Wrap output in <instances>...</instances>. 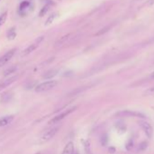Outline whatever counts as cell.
Wrapping results in <instances>:
<instances>
[{
  "mask_svg": "<svg viewBox=\"0 0 154 154\" xmlns=\"http://www.w3.org/2000/svg\"><path fill=\"white\" fill-rule=\"evenodd\" d=\"M80 37V35H76L74 33H69L63 35L62 37H60L59 39H57L56 42L55 43L54 47L55 49H61L63 47H65L67 45H70L73 42L75 43L74 39Z\"/></svg>",
  "mask_w": 154,
  "mask_h": 154,
  "instance_id": "1",
  "label": "cell"
},
{
  "mask_svg": "<svg viewBox=\"0 0 154 154\" xmlns=\"http://www.w3.org/2000/svg\"><path fill=\"white\" fill-rule=\"evenodd\" d=\"M59 131V127L58 126H55V127H52L48 130H46L45 133H44L40 139H39V142L41 143H46L47 142H49L51 139H53L55 137V135L57 133V131Z\"/></svg>",
  "mask_w": 154,
  "mask_h": 154,
  "instance_id": "2",
  "label": "cell"
},
{
  "mask_svg": "<svg viewBox=\"0 0 154 154\" xmlns=\"http://www.w3.org/2000/svg\"><path fill=\"white\" fill-rule=\"evenodd\" d=\"M57 85V82L55 80H51V81H46V82H44L37 86H35V91L36 93H44V92H47L49 90H52L53 88H55Z\"/></svg>",
  "mask_w": 154,
  "mask_h": 154,
  "instance_id": "3",
  "label": "cell"
},
{
  "mask_svg": "<svg viewBox=\"0 0 154 154\" xmlns=\"http://www.w3.org/2000/svg\"><path fill=\"white\" fill-rule=\"evenodd\" d=\"M43 40H44V36H40L39 38L36 39L35 43L31 44V45L29 46H27L25 50H23V52H22V54H21L22 56H26V55H30L31 53H33L34 51L39 46L40 43H41Z\"/></svg>",
  "mask_w": 154,
  "mask_h": 154,
  "instance_id": "4",
  "label": "cell"
},
{
  "mask_svg": "<svg viewBox=\"0 0 154 154\" xmlns=\"http://www.w3.org/2000/svg\"><path fill=\"white\" fill-rule=\"evenodd\" d=\"M75 109H76V107L71 108V109L66 110L65 112H64V113H60V114L56 115L55 117H54V118L49 122V124H56V123H58L59 122L63 121V120L65 118V117H67L69 114H71L72 113H74V112L75 111Z\"/></svg>",
  "mask_w": 154,
  "mask_h": 154,
  "instance_id": "5",
  "label": "cell"
},
{
  "mask_svg": "<svg viewBox=\"0 0 154 154\" xmlns=\"http://www.w3.org/2000/svg\"><path fill=\"white\" fill-rule=\"evenodd\" d=\"M16 52H17V49L14 48V49H12V50H9L8 52L6 53L3 56L0 57V67L4 66L6 64L8 63V62L12 59V57L15 55Z\"/></svg>",
  "mask_w": 154,
  "mask_h": 154,
  "instance_id": "6",
  "label": "cell"
},
{
  "mask_svg": "<svg viewBox=\"0 0 154 154\" xmlns=\"http://www.w3.org/2000/svg\"><path fill=\"white\" fill-rule=\"evenodd\" d=\"M140 125L142 128V130L145 131V133L147 134V136L148 137H151L153 131H152V128L151 126V124L148 123L147 122H140Z\"/></svg>",
  "mask_w": 154,
  "mask_h": 154,
  "instance_id": "7",
  "label": "cell"
},
{
  "mask_svg": "<svg viewBox=\"0 0 154 154\" xmlns=\"http://www.w3.org/2000/svg\"><path fill=\"white\" fill-rule=\"evenodd\" d=\"M17 76H12L8 79H6L5 81H3V82L0 84V91H2L3 89H5V88H6L7 86H9L11 84H13L15 81L17 80Z\"/></svg>",
  "mask_w": 154,
  "mask_h": 154,
  "instance_id": "8",
  "label": "cell"
},
{
  "mask_svg": "<svg viewBox=\"0 0 154 154\" xmlns=\"http://www.w3.org/2000/svg\"><path fill=\"white\" fill-rule=\"evenodd\" d=\"M14 120V116L13 115H7L5 117L0 118V127H4L8 125V124Z\"/></svg>",
  "mask_w": 154,
  "mask_h": 154,
  "instance_id": "9",
  "label": "cell"
},
{
  "mask_svg": "<svg viewBox=\"0 0 154 154\" xmlns=\"http://www.w3.org/2000/svg\"><path fill=\"white\" fill-rule=\"evenodd\" d=\"M75 151L74 143L72 142H69L66 145L64 146V148L62 151V154H73Z\"/></svg>",
  "mask_w": 154,
  "mask_h": 154,
  "instance_id": "10",
  "label": "cell"
},
{
  "mask_svg": "<svg viewBox=\"0 0 154 154\" xmlns=\"http://www.w3.org/2000/svg\"><path fill=\"white\" fill-rule=\"evenodd\" d=\"M58 73V70L56 69H52V70H49L46 73H45V75H43V78L45 79H51L53 78L54 76H55Z\"/></svg>",
  "mask_w": 154,
  "mask_h": 154,
  "instance_id": "11",
  "label": "cell"
},
{
  "mask_svg": "<svg viewBox=\"0 0 154 154\" xmlns=\"http://www.w3.org/2000/svg\"><path fill=\"white\" fill-rule=\"evenodd\" d=\"M7 38H8L9 40H14L15 38H16L17 36V33H16V28L13 27V28H10L8 31H7Z\"/></svg>",
  "mask_w": 154,
  "mask_h": 154,
  "instance_id": "12",
  "label": "cell"
},
{
  "mask_svg": "<svg viewBox=\"0 0 154 154\" xmlns=\"http://www.w3.org/2000/svg\"><path fill=\"white\" fill-rule=\"evenodd\" d=\"M17 67L16 66H13V67H9V68H7V69H6L4 72H3V75H5V76H8V75H12V74H14L15 72L17 71Z\"/></svg>",
  "mask_w": 154,
  "mask_h": 154,
  "instance_id": "13",
  "label": "cell"
},
{
  "mask_svg": "<svg viewBox=\"0 0 154 154\" xmlns=\"http://www.w3.org/2000/svg\"><path fill=\"white\" fill-rule=\"evenodd\" d=\"M113 26V25H111V26H105V27H104V28H102L101 30H99L96 34H95V35L96 36H100V35H104V34H105V33H107L110 29H111V27Z\"/></svg>",
  "mask_w": 154,
  "mask_h": 154,
  "instance_id": "14",
  "label": "cell"
},
{
  "mask_svg": "<svg viewBox=\"0 0 154 154\" xmlns=\"http://www.w3.org/2000/svg\"><path fill=\"white\" fill-rule=\"evenodd\" d=\"M29 6H30V2H29V1H23V2L20 4V6H19L20 11H21V12L25 11L26 9L28 8Z\"/></svg>",
  "mask_w": 154,
  "mask_h": 154,
  "instance_id": "15",
  "label": "cell"
},
{
  "mask_svg": "<svg viewBox=\"0 0 154 154\" xmlns=\"http://www.w3.org/2000/svg\"><path fill=\"white\" fill-rule=\"evenodd\" d=\"M6 17H7V11H6L3 14L0 15V26H2L5 23L6 20Z\"/></svg>",
  "mask_w": 154,
  "mask_h": 154,
  "instance_id": "16",
  "label": "cell"
},
{
  "mask_svg": "<svg viewBox=\"0 0 154 154\" xmlns=\"http://www.w3.org/2000/svg\"><path fill=\"white\" fill-rule=\"evenodd\" d=\"M55 17H56V14H52V15H51V16L47 18V20H46V25L48 26V25H50V24H52Z\"/></svg>",
  "mask_w": 154,
  "mask_h": 154,
  "instance_id": "17",
  "label": "cell"
},
{
  "mask_svg": "<svg viewBox=\"0 0 154 154\" xmlns=\"http://www.w3.org/2000/svg\"><path fill=\"white\" fill-rule=\"evenodd\" d=\"M48 10H49V6H44L43 8L41 9V11L39 12V16H40V17L45 16V15L47 13Z\"/></svg>",
  "mask_w": 154,
  "mask_h": 154,
  "instance_id": "18",
  "label": "cell"
},
{
  "mask_svg": "<svg viewBox=\"0 0 154 154\" xmlns=\"http://www.w3.org/2000/svg\"><path fill=\"white\" fill-rule=\"evenodd\" d=\"M145 93H146V94H149V95H152V94H154V86L149 88V89H148L147 91H146Z\"/></svg>",
  "mask_w": 154,
  "mask_h": 154,
  "instance_id": "19",
  "label": "cell"
},
{
  "mask_svg": "<svg viewBox=\"0 0 154 154\" xmlns=\"http://www.w3.org/2000/svg\"><path fill=\"white\" fill-rule=\"evenodd\" d=\"M153 4H154V0H149L148 3H147L148 6H151V5H153Z\"/></svg>",
  "mask_w": 154,
  "mask_h": 154,
  "instance_id": "20",
  "label": "cell"
},
{
  "mask_svg": "<svg viewBox=\"0 0 154 154\" xmlns=\"http://www.w3.org/2000/svg\"><path fill=\"white\" fill-rule=\"evenodd\" d=\"M151 77L154 79V72H153V73H152V74H151Z\"/></svg>",
  "mask_w": 154,
  "mask_h": 154,
  "instance_id": "21",
  "label": "cell"
},
{
  "mask_svg": "<svg viewBox=\"0 0 154 154\" xmlns=\"http://www.w3.org/2000/svg\"><path fill=\"white\" fill-rule=\"evenodd\" d=\"M73 154H79V153H78V151H74V153H73Z\"/></svg>",
  "mask_w": 154,
  "mask_h": 154,
  "instance_id": "22",
  "label": "cell"
},
{
  "mask_svg": "<svg viewBox=\"0 0 154 154\" xmlns=\"http://www.w3.org/2000/svg\"><path fill=\"white\" fill-rule=\"evenodd\" d=\"M0 1H1V0H0Z\"/></svg>",
  "mask_w": 154,
  "mask_h": 154,
  "instance_id": "23",
  "label": "cell"
},
{
  "mask_svg": "<svg viewBox=\"0 0 154 154\" xmlns=\"http://www.w3.org/2000/svg\"><path fill=\"white\" fill-rule=\"evenodd\" d=\"M29 1H30V0H29Z\"/></svg>",
  "mask_w": 154,
  "mask_h": 154,
  "instance_id": "24",
  "label": "cell"
}]
</instances>
